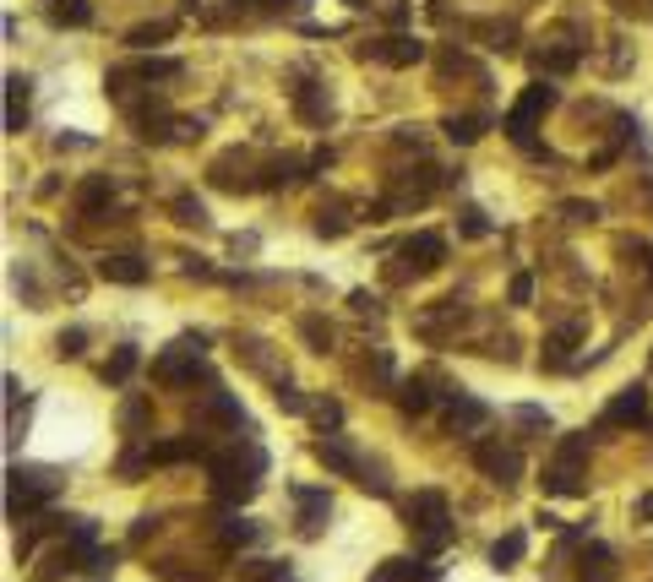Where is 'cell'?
I'll use <instances>...</instances> for the list:
<instances>
[{"label":"cell","mask_w":653,"mask_h":582,"mask_svg":"<svg viewBox=\"0 0 653 582\" xmlns=\"http://www.w3.org/2000/svg\"><path fill=\"white\" fill-rule=\"evenodd\" d=\"M55 490H60V479H55L49 468H12V474H6V511H12V517L38 511Z\"/></svg>","instance_id":"1"},{"label":"cell","mask_w":653,"mask_h":582,"mask_svg":"<svg viewBox=\"0 0 653 582\" xmlns=\"http://www.w3.org/2000/svg\"><path fill=\"white\" fill-rule=\"evenodd\" d=\"M409 523L425 534V550H441L452 539V528H446V495L441 490H420L409 501Z\"/></svg>","instance_id":"2"},{"label":"cell","mask_w":653,"mask_h":582,"mask_svg":"<svg viewBox=\"0 0 653 582\" xmlns=\"http://www.w3.org/2000/svg\"><path fill=\"white\" fill-rule=\"evenodd\" d=\"M208 468H213V495H218V501L240 506V501H250V495H256V468H250V463L240 468L234 458H213Z\"/></svg>","instance_id":"3"},{"label":"cell","mask_w":653,"mask_h":582,"mask_svg":"<svg viewBox=\"0 0 653 582\" xmlns=\"http://www.w3.org/2000/svg\"><path fill=\"white\" fill-rule=\"evenodd\" d=\"M474 463H479L496 485H517V474H522V458H517V451H512V446H490V441L474 446Z\"/></svg>","instance_id":"4"},{"label":"cell","mask_w":653,"mask_h":582,"mask_svg":"<svg viewBox=\"0 0 653 582\" xmlns=\"http://www.w3.org/2000/svg\"><path fill=\"white\" fill-rule=\"evenodd\" d=\"M370 55L381 60V66H420V60H425V44H420L414 33H392V38L370 44Z\"/></svg>","instance_id":"5"},{"label":"cell","mask_w":653,"mask_h":582,"mask_svg":"<svg viewBox=\"0 0 653 582\" xmlns=\"http://www.w3.org/2000/svg\"><path fill=\"white\" fill-rule=\"evenodd\" d=\"M98 278L137 289V283H148V262H142V256H131V250H114V256H104V262H98Z\"/></svg>","instance_id":"6"},{"label":"cell","mask_w":653,"mask_h":582,"mask_svg":"<svg viewBox=\"0 0 653 582\" xmlns=\"http://www.w3.org/2000/svg\"><path fill=\"white\" fill-rule=\"evenodd\" d=\"M403 262H409L414 273H436V267L446 262V240H441V234H414V240H403Z\"/></svg>","instance_id":"7"},{"label":"cell","mask_w":653,"mask_h":582,"mask_svg":"<svg viewBox=\"0 0 653 582\" xmlns=\"http://www.w3.org/2000/svg\"><path fill=\"white\" fill-rule=\"evenodd\" d=\"M294 501H300V534H305V539H316V534H321V523H326V511H333V501H326V490H310V485H300V490H294Z\"/></svg>","instance_id":"8"},{"label":"cell","mask_w":653,"mask_h":582,"mask_svg":"<svg viewBox=\"0 0 653 582\" xmlns=\"http://www.w3.org/2000/svg\"><path fill=\"white\" fill-rule=\"evenodd\" d=\"M648 419V392L642 386H626V392L605 409V425H642Z\"/></svg>","instance_id":"9"},{"label":"cell","mask_w":653,"mask_h":582,"mask_svg":"<svg viewBox=\"0 0 653 582\" xmlns=\"http://www.w3.org/2000/svg\"><path fill=\"white\" fill-rule=\"evenodd\" d=\"M316 458L326 463V468H333V474H349V479H360L365 468H360V458H354V451L338 441V435H326V441H316Z\"/></svg>","instance_id":"10"},{"label":"cell","mask_w":653,"mask_h":582,"mask_svg":"<svg viewBox=\"0 0 653 582\" xmlns=\"http://www.w3.org/2000/svg\"><path fill=\"white\" fill-rule=\"evenodd\" d=\"M28 93H33V82L28 77H6V131H22L28 125Z\"/></svg>","instance_id":"11"},{"label":"cell","mask_w":653,"mask_h":582,"mask_svg":"<svg viewBox=\"0 0 653 582\" xmlns=\"http://www.w3.org/2000/svg\"><path fill=\"white\" fill-rule=\"evenodd\" d=\"M545 495H582V463H550L545 468Z\"/></svg>","instance_id":"12"},{"label":"cell","mask_w":653,"mask_h":582,"mask_svg":"<svg viewBox=\"0 0 653 582\" xmlns=\"http://www.w3.org/2000/svg\"><path fill=\"white\" fill-rule=\"evenodd\" d=\"M109 197H114L109 180H104V174H93V180H82V185H77V213H82V218H93V213H104V207H109Z\"/></svg>","instance_id":"13"},{"label":"cell","mask_w":653,"mask_h":582,"mask_svg":"<svg viewBox=\"0 0 653 582\" xmlns=\"http://www.w3.org/2000/svg\"><path fill=\"white\" fill-rule=\"evenodd\" d=\"M485 419H490V409L479 398H452V409H446V425L452 430H479Z\"/></svg>","instance_id":"14"},{"label":"cell","mask_w":653,"mask_h":582,"mask_svg":"<svg viewBox=\"0 0 653 582\" xmlns=\"http://www.w3.org/2000/svg\"><path fill=\"white\" fill-rule=\"evenodd\" d=\"M522 550H529V534H522V528H512V534H501V539L490 544V566L512 571V566L522 561Z\"/></svg>","instance_id":"15"},{"label":"cell","mask_w":653,"mask_h":582,"mask_svg":"<svg viewBox=\"0 0 653 582\" xmlns=\"http://www.w3.org/2000/svg\"><path fill=\"white\" fill-rule=\"evenodd\" d=\"M577 338H582V327H577V321H566V327H561V333H555V338L545 343V365H550V370H561V365L572 359V349H577Z\"/></svg>","instance_id":"16"},{"label":"cell","mask_w":653,"mask_h":582,"mask_svg":"<svg viewBox=\"0 0 653 582\" xmlns=\"http://www.w3.org/2000/svg\"><path fill=\"white\" fill-rule=\"evenodd\" d=\"M545 109H555V88L534 82V88H522V98H517V109H512V114H522V120H539Z\"/></svg>","instance_id":"17"},{"label":"cell","mask_w":653,"mask_h":582,"mask_svg":"<svg viewBox=\"0 0 653 582\" xmlns=\"http://www.w3.org/2000/svg\"><path fill=\"white\" fill-rule=\"evenodd\" d=\"M49 22H55V28H88V22H93V6H88V0H55V6H49Z\"/></svg>","instance_id":"18"},{"label":"cell","mask_w":653,"mask_h":582,"mask_svg":"<svg viewBox=\"0 0 653 582\" xmlns=\"http://www.w3.org/2000/svg\"><path fill=\"white\" fill-rule=\"evenodd\" d=\"M294 104H300V114H305L310 125H326V120H333V104H326V93H316L310 82L294 88Z\"/></svg>","instance_id":"19"},{"label":"cell","mask_w":653,"mask_h":582,"mask_svg":"<svg viewBox=\"0 0 653 582\" xmlns=\"http://www.w3.org/2000/svg\"><path fill=\"white\" fill-rule=\"evenodd\" d=\"M441 131L457 142V148H469V142H479V131H485V120L479 114H446L441 120Z\"/></svg>","instance_id":"20"},{"label":"cell","mask_w":653,"mask_h":582,"mask_svg":"<svg viewBox=\"0 0 653 582\" xmlns=\"http://www.w3.org/2000/svg\"><path fill=\"white\" fill-rule=\"evenodd\" d=\"M202 414H208V419H218V425H229V430L245 419V414H240V403H234L229 392H208V409H202Z\"/></svg>","instance_id":"21"},{"label":"cell","mask_w":653,"mask_h":582,"mask_svg":"<svg viewBox=\"0 0 653 582\" xmlns=\"http://www.w3.org/2000/svg\"><path fill=\"white\" fill-rule=\"evenodd\" d=\"M196 451H202V441H196V435L164 441V446H153V463H185V458H196Z\"/></svg>","instance_id":"22"},{"label":"cell","mask_w":653,"mask_h":582,"mask_svg":"<svg viewBox=\"0 0 653 582\" xmlns=\"http://www.w3.org/2000/svg\"><path fill=\"white\" fill-rule=\"evenodd\" d=\"M169 213H174V224H185V229H202V224H208V207L196 202V197H174Z\"/></svg>","instance_id":"23"},{"label":"cell","mask_w":653,"mask_h":582,"mask_svg":"<svg viewBox=\"0 0 653 582\" xmlns=\"http://www.w3.org/2000/svg\"><path fill=\"white\" fill-rule=\"evenodd\" d=\"M169 33H174V22H142V28L125 33V44H131V49H153V44L169 38Z\"/></svg>","instance_id":"24"},{"label":"cell","mask_w":653,"mask_h":582,"mask_svg":"<svg viewBox=\"0 0 653 582\" xmlns=\"http://www.w3.org/2000/svg\"><path fill=\"white\" fill-rule=\"evenodd\" d=\"M300 333H305V343H310L316 354H326V349H333V327H326L321 316H305V321H300Z\"/></svg>","instance_id":"25"},{"label":"cell","mask_w":653,"mask_h":582,"mask_svg":"<svg viewBox=\"0 0 653 582\" xmlns=\"http://www.w3.org/2000/svg\"><path fill=\"white\" fill-rule=\"evenodd\" d=\"M398 409H403V414H425V409H430V392H425L420 381H403V386H398Z\"/></svg>","instance_id":"26"},{"label":"cell","mask_w":653,"mask_h":582,"mask_svg":"<svg viewBox=\"0 0 653 582\" xmlns=\"http://www.w3.org/2000/svg\"><path fill=\"white\" fill-rule=\"evenodd\" d=\"M240 582H284V566L278 561H245L240 566Z\"/></svg>","instance_id":"27"},{"label":"cell","mask_w":653,"mask_h":582,"mask_svg":"<svg viewBox=\"0 0 653 582\" xmlns=\"http://www.w3.org/2000/svg\"><path fill=\"white\" fill-rule=\"evenodd\" d=\"M131 370H137V349H114V359L104 365V381H114V386H120Z\"/></svg>","instance_id":"28"},{"label":"cell","mask_w":653,"mask_h":582,"mask_svg":"<svg viewBox=\"0 0 653 582\" xmlns=\"http://www.w3.org/2000/svg\"><path fill=\"white\" fill-rule=\"evenodd\" d=\"M273 398H278V409H284V414H305V409H310V403H305V392H300V386H289V381H278V386H273Z\"/></svg>","instance_id":"29"},{"label":"cell","mask_w":653,"mask_h":582,"mask_svg":"<svg viewBox=\"0 0 653 582\" xmlns=\"http://www.w3.org/2000/svg\"><path fill=\"white\" fill-rule=\"evenodd\" d=\"M218 539H224V544H250V539H256V523H245V517H229V523L218 528Z\"/></svg>","instance_id":"30"},{"label":"cell","mask_w":653,"mask_h":582,"mask_svg":"<svg viewBox=\"0 0 653 582\" xmlns=\"http://www.w3.org/2000/svg\"><path fill=\"white\" fill-rule=\"evenodd\" d=\"M343 229H349V218H343V213H338V207H333V213H326V207H321V213H316V234H321V240H338V234H343Z\"/></svg>","instance_id":"31"},{"label":"cell","mask_w":653,"mask_h":582,"mask_svg":"<svg viewBox=\"0 0 653 582\" xmlns=\"http://www.w3.org/2000/svg\"><path fill=\"white\" fill-rule=\"evenodd\" d=\"M310 414H316V425H321V430H338V425H343V403H333V398H321Z\"/></svg>","instance_id":"32"},{"label":"cell","mask_w":653,"mask_h":582,"mask_svg":"<svg viewBox=\"0 0 653 582\" xmlns=\"http://www.w3.org/2000/svg\"><path fill=\"white\" fill-rule=\"evenodd\" d=\"M561 218L566 224H594L599 218V202H561Z\"/></svg>","instance_id":"33"},{"label":"cell","mask_w":653,"mask_h":582,"mask_svg":"<svg viewBox=\"0 0 653 582\" xmlns=\"http://www.w3.org/2000/svg\"><path fill=\"white\" fill-rule=\"evenodd\" d=\"M534 66H539V72H572V66H577V55H572V49H550V55H539V60H534Z\"/></svg>","instance_id":"34"},{"label":"cell","mask_w":653,"mask_h":582,"mask_svg":"<svg viewBox=\"0 0 653 582\" xmlns=\"http://www.w3.org/2000/svg\"><path fill=\"white\" fill-rule=\"evenodd\" d=\"M463 234H469V240H485V234H490V218H485L479 207H463Z\"/></svg>","instance_id":"35"},{"label":"cell","mask_w":653,"mask_h":582,"mask_svg":"<svg viewBox=\"0 0 653 582\" xmlns=\"http://www.w3.org/2000/svg\"><path fill=\"white\" fill-rule=\"evenodd\" d=\"M588 458V435H566L561 441V463H582Z\"/></svg>","instance_id":"36"},{"label":"cell","mask_w":653,"mask_h":582,"mask_svg":"<svg viewBox=\"0 0 653 582\" xmlns=\"http://www.w3.org/2000/svg\"><path fill=\"white\" fill-rule=\"evenodd\" d=\"M174 72H180L174 60H142V66H137V77H148V82L153 77H174Z\"/></svg>","instance_id":"37"},{"label":"cell","mask_w":653,"mask_h":582,"mask_svg":"<svg viewBox=\"0 0 653 582\" xmlns=\"http://www.w3.org/2000/svg\"><path fill=\"white\" fill-rule=\"evenodd\" d=\"M506 294H512V305H529V299H534V278H529V273H517Z\"/></svg>","instance_id":"38"},{"label":"cell","mask_w":653,"mask_h":582,"mask_svg":"<svg viewBox=\"0 0 653 582\" xmlns=\"http://www.w3.org/2000/svg\"><path fill=\"white\" fill-rule=\"evenodd\" d=\"M517 425H534V430H550V414H545V409H534V403H522V409H517Z\"/></svg>","instance_id":"39"},{"label":"cell","mask_w":653,"mask_h":582,"mask_svg":"<svg viewBox=\"0 0 653 582\" xmlns=\"http://www.w3.org/2000/svg\"><path fill=\"white\" fill-rule=\"evenodd\" d=\"M174 137L191 142V137H202V120H174Z\"/></svg>","instance_id":"40"},{"label":"cell","mask_w":653,"mask_h":582,"mask_svg":"<svg viewBox=\"0 0 653 582\" xmlns=\"http://www.w3.org/2000/svg\"><path fill=\"white\" fill-rule=\"evenodd\" d=\"M60 354H82V333H77V327L60 333Z\"/></svg>","instance_id":"41"},{"label":"cell","mask_w":653,"mask_h":582,"mask_svg":"<svg viewBox=\"0 0 653 582\" xmlns=\"http://www.w3.org/2000/svg\"><path fill=\"white\" fill-rule=\"evenodd\" d=\"M153 528H158V523H153V517H142V523H137V528H131V544H142V539H148Z\"/></svg>","instance_id":"42"},{"label":"cell","mask_w":653,"mask_h":582,"mask_svg":"<svg viewBox=\"0 0 653 582\" xmlns=\"http://www.w3.org/2000/svg\"><path fill=\"white\" fill-rule=\"evenodd\" d=\"M300 6H310V0H267V12H300Z\"/></svg>","instance_id":"43"},{"label":"cell","mask_w":653,"mask_h":582,"mask_svg":"<svg viewBox=\"0 0 653 582\" xmlns=\"http://www.w3.org/2000/svg\"><path fill=\"white\" fill-rule=\"evenodd\" d=\"M637 517H642V523H653V490H648V495L637 501Z\"/></svg>","instance_id":"44"},{"label":"cell","mask_w":653,"mask_h":582,"mask_svg":"<svg viewBox=\"0 0 653 582\" xmlns=\"http://www.w3.org/2000/svg\"><path fill=\"white\" fill-rule=\"evenodd\" d=\"M648 262H653V250H648ZM648 278H653V267H648Z\"/></svg>","instance_id":"45"},{"label":"cell","mask_w":653,"mask_h":582,"mask_svg":"<svg viewBox=\"0 0 653 582\" xmlns=\"http://www.w3.org/2000/svg\"><path fill=\"white\" fill-rule=\"evenodd\" d=\"M648 202H653V180H648Z\"/></svg>","instance_id":"46"},{"label":"cell","mask_w":653,"mask_h":582,"mask_svg":"<svg viewBox=\"0 0 653 582\" xmlns=\"http://www.w3.org/2000/svg\"><path fill=\"white\" fill-rule=\"evenodd\" d=\"M594 582H605V577H594Z\"/></svg>","instance_id":"47"}]
</instances>
